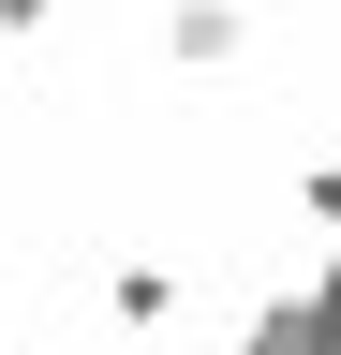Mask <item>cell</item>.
<instances>
[{
    "instance_id": "277c9868",
    "label": "cell",
    "mask_w": 341,
    "mask_h": 355,
    "mask_svg": "<svg viewBox=\"0 0 341 355\" xmlns=\"http://www.w3.org/2000/svg\"><path fill=\"white\" fill-rule=\"evenodd\" d=\"M297 207H312V222H326V237H341V163H326V148H312V163H297Z\"/></svg>"
},
{
    "instance_id": "8992f818",
    "label": "cell",
    "mask_w": 341,
    "mask_h": 355,
    "mask_svg": "<svg viewBox=\"0 0 341 355\" xmlns=\"http://www.w3.org/2000/svg\"><path fill=\"white\" fill-rule=\"evenodd\" d=\"M238 355H297V326H282V311H252V340H238Z\"/></svg>"
},
{
    "instance_id": "7a4b0ae2",
    "label": "cell",
    "mask_w": 341,
    "mask_h": 355,
    "mask_svg": "<svg viewBox=\"0 0 341 355\" xmlns=\"http://www.w3.org/2000/svg\"><path fill=\"white\" fill-rule=\"evenodd\" d=\"M104 326H119V340H163V326H178V266H163V252L104 266Z\"/></svg>"
},
{
    "instance_id": "6da1fadb",
    "label": "cell",
    "mask_w": 341,
    "mask_h": 355,
    "mask_svg": "<svg viewBox=\"0 0 341 355\" xmlns=\"http://www.w3.org/2000/svg\"><path fill=\"white\" fill-rule=\"evenodd\" d=\"M163 60L178 74H238L252 60V0H178V15H163Z\"/></svg>"
},
{
    "instance_id": "3957f363",
    "label": "cell",
    "mask_w": 341,
    "mask_h": 355,
    "mask_svg": "<svg viewBox=\"0 0 341 355\" xmlns=\"http://www.w3.org/2000/svg\"><path fill=\"white\" fill-rule=\"evenodd\" d=\"M267 311H282V326H297V355H341V237L312 252V282H282Z\"/></svg>"
},
{
    "instance_id": "5b68a950",
    "label": "cell",
    "mask_w": 341,
    "mask_h": 355,
    "mask_svg": "<svg viewBox=\"0 0 341 355\" xmlns=\"http://www.w3.org/2000/svg\"><path fill=\"white\" fill-rule=\"evenodd\" d=\"M0 30H15V44H45V30H60V0H0Z\"/></svg>"
}]
</instances>
